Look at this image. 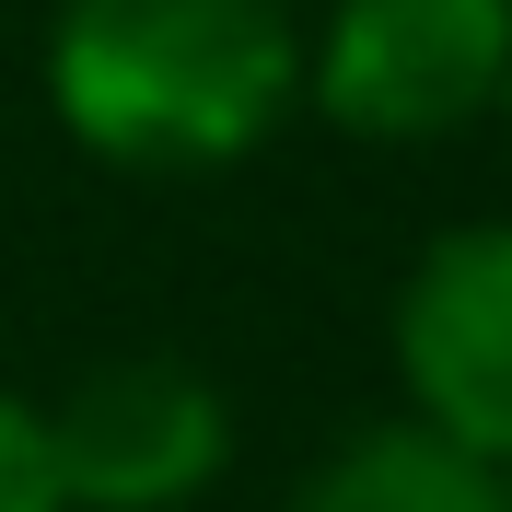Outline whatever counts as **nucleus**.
Wrapping results in <instances>:
<instances>
[{"instance_id":"obj_1","label":"nucleus","mask_w":512,"mask_h":512,"mask_svg":"<svg viewBox=\"0 0 512 512\" xmlns=\"http://www.w3.org/2000/svg\"><path fill=\"white\" fill-rule=\"evenodd\" d=\"M47 105L117 175H233L303 105L291 0H59Z\"/></svg>"},{"instance_id":"obj_2","label":"nucleus","mask_w":512,"mask_h":512,"mask_svg":"<svg viewBox=\"0 0 512 512\" xmlns=\"http://www.w3.org/2000/svg\"><path fill=\"white\" fill-rule=\"evenodd\" d=\"M512 0H338L303 35V105L350 140H454L501 117Z\"/></svg>"},{"instance_id":"obj_3","label":"nucleus","mask_w":512,"mask_h":512,"mask_svg":"<svg viewBox=\"0 0 512 512\" xmlns=\"http://www.w3.org/2000/svg\"><path fill=\"white\" fill-rule=\"evenodd\" d=\"M35 431H47V478L70 512H175L233 466L222 384L175 350L94 361L59 408H35Z\"/></svg>"},{"instance_id":"obj_4","label":"nucleus","mask_w":512,"mask_h":512,"mask_svg":"<svg viewBox=\"0 0 512 512\" xmlns=\"http://www.w3.org/2000/svg\"><path fill=\"white\" fill-rule=\"evenodd\" d=\"M384 338L419 431L512 466V222H443L408 256Z\"/></svg>"},{"instance_id":"obj_5","label":"nucleus","mask_w":512,"mask_h":512,"mask_svg":"<svg viewBox=\"0 0 512 512\" xmlns=\"http://www.w3.org/2000/svg\"><path fill=\"white\" fill-rule=\"evenodd\" d=\"M291 512H512V466L419 431V419H373L303 466Z\"/></svg>"},{"instance_id":"obj_6","label":"nucleus","mask_w":512,"mask_h":512,"mask_svg":"<svg viewBox=\"0 0 512 512\" xmlns=\"http://www.w3.org/2000/svg\"><path fill=\"white\" fill-rule=\"evenodd\" d=\"M0 512H70L47 478V431H35V396L0 384Z\"/></svg>"},{"instance_id":"obj_7","label":"nucleus","mask_w":512,"mask_h":512,"mask_svg":"<svg viewBox=\"0 0 512 512\" xmlns=\"http://www.w3.org/2000/svg\"><path fill=\"white\" fill-rule=\"evenodd\" d=\"M501 128H512V82H501Z\"/></svg>"}]
</instances>
